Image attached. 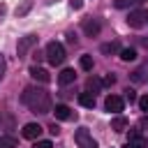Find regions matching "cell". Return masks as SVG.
Masks as SVG:
<instances>
[{"label": "cell", "mask_w": 148, "mask_h": 148, "mask_svg": "<svg viewBox=\"0 0 148 148\" xmlns=\"http://www.w3.org/2000/svg\"><path fill=\"white\" fill-rule=\"evenodd\" d=\"M44 56H46V60H49L51 65H60V62L65 60V46H62L60 42H49Z\"/></svg>", "instance_id": "2"}, {"label": "cell", "mask_w": 148, "mask_h": 148, "mask_svg": "<svg viewBox=\"0 0 148 148\" xmlns=\"http://www.w3.org/2000/svg\"><path fill=\"white\" fill-rule=\"evenodd\" d=\"M5 12H7V7H5V2H0V23H2V18H5Z\"/></svg>", "instance_id": "29"}, {"label": "cell", "mask_w": 148, "mask_h": 148, "mask_svg": "<svg viewBox=\"0 0 148 148\" xmlns=\"http://www.w3.org/2000/svg\"><path fill=\"white\" fill-rule=\"evenodd\" d=\"M146 21H148V12H146Z\"/></svg>", "instance_id": "32"}, {"label": "cell", "mask_w": 148, "mask_h": 148, "mask_svg": "<svg viewBox=\"0 0 148 148\" xmlns=\"http://www.w3.org/2000/svg\"><path fill=\"white\" fill-rule=\"evenodd\" d=\"M67 42L69 44H76V32H67Z\"/></svg>", "instance_id": "27"}, {"label": "cell", "mask_w": 148, "mask_h": 148, "mask_svg": "<svg viewBox=\"0 0 148 148\" xmlns=\"http://www.w3.org/2000/svg\"><path fill=\"white\" fill-rule=\"evenodd\" d=\"M146 146H148L146 136H143L141 132L132 130V132H130V136H127V148H146Z\"/></svg>", "instance_id": "6"}, {"label": "cell", "mask_w": 148, "mask_h": 148, "mask_svg": "<svg viewBox=\"0 0 148 148\" xmlns=\"http://www.w3.org/2000/svg\"><path fill=\"white\" fill-rule=\"evenodd\" d=\"M127 127V118H123V116H116L113 120H111V130L113 132H123Z\"/></svg>", "instance_id": "14"}, {"label": "cell", "mask_w": 148, "mask_h": 148, "mask_svg": "<svg viewBox=\"0 0 148 148\" xmlns=\"http://www.w3.org/2000/svg\"><path fill=\"white\" fill-rule=\"evenodd\" d=\"M143 0H113V5L118 9H125V7H134V5H141Z\"/></svg>", "instance_id": "16"}, {"label": "cell", "mask_w": 148, "mask_h": 148, "mask_svg": "<svg viewBox=\"0 0 148 148\" xmlns=\"http://www.w3.org/2000/svg\"><path fill=\"white\" fill-rule=\"evenodd\" d=\"M125 97H127L130 102H134V99H136V95H134V90H130V88L125 90Z\"/></svg>", "instance_id": "25"}, {"label": "cell", "mask_w": 148, "mask_h": 148, "mask_svg": "<svg viewBox=\"0 0 148 148\" xmlns=\"http://www.w3.org/2000/svg\"><path fill=\"white\" fill-rule=\"evenodd\" d=\"M53 113H56V118H58V120H72V118H74V111H72L67 104H56Z\"/></svg>", "instance_id": "8"}, {"label": "cell", "mask_w": 148, "mask_h": 148, "mask_svg": "<svg viewBox=\"0 0 148 148\" xmlns=\"http://www.w3.org/2000/svg\"><path fill=\"white\" fill-rule=\"evenodd\" d=\"M37 39H39L37 35H25V37H21L18 44H16V56H18V58H25V53L37 44Z\"/></svg>", "instance_id": "3"}, {"label": "cell", "mask_w": 148, "mask_h": 148, "mask_svg": "<svg viewBox=\"0 0 148 148\" xmlns=\"http://www.w3.org/2000/svg\"><path fill=\"white\" fill-rule=\"evenodd\" d=\"M143 46H148V39H143Z\"/></svg>", "instance_id": "30"}, {"label": "cell", "mask_w": 148, "mask_h": 148, "mask_svg": "<svg viewBox=\"0 0 148 148\" xmlns=\"http://www.w3.org/2000/svg\"><path fill=\"white\" fill-rule=\"evenodd\" d=\"M5 69H7V62H5V56H0V81L5 76Z\"/></svg>", "instance_id": "24"}, {"label": "cell", "mask_w": 148, "mask_h": 148, "mask_svg": "<svg viewBox=\"0 0 148 148\" xmlns=\"http://www.w3.org/2000/svg\"><path fill=\"white\" fill-rule=\"evenodd\" d=\"M32 148H53V143L44 139V141H35V146H32Z\"/></svg>", "instance_id": "21"}, {"label": "cell", "mask_w": 148, "mask_h": 148, "mask_svg": "<svg viewBox=\"0 0 148 148\" xmlns=\"http://www.w3.org/2000/svg\"><path fill=\"white\" fill-rule=\"evenodd\" d=\"M74 141L79 143V148H95V141H92V136H90V132H88L86 127L76 130V134H74Z\"/></svg>", "instance_id": "4"}, {"label": "cell", "mask_w": 148, "mask_h": 148, "mask_svg": "<svg viewBox=\"0 0 148 148\" xmlns=\"http://www.w3.org/2000/svg\"><path fill=\"white\" fill-rule=\"evenodd\" d=\"M74 79H76V74H74V69H69V67L58 74V83H60V86H67V83H72Z\"/></svg>", "instance_id": "12"}, {"label": "cell", "mask_w": 148, "mask_h": 148, "mask_svg": "<svg viewBox=\"0 0 148 148\" xmlns=\"http://www.w3.org/2000/svg\"><path fill=\"white\" fill-rule=\"evenodd\" d=\"M0 125H2V111H0Z\"/></svg>", "instance_id": "31"}, {"label": "cell", "mask_w": 148, "mask_h": 148, "mask_svg": "<svg viewBox=\"0 0 148 148\" xmlns=\"http://www.w3.org/2000/svg\"><path fill=\"white\" fill-rule=\"evenodd\" d=\"M79 65H81V69H86V72H90V69H92V56H81V60H79Z\"/></svg>", "instance_id": "17"}, {"label": "cell", "mask_w": 148, "mask_h": 148, "mask_svg": "<svg viewBox=\"0 0 148 148\" xmlns=\"http://www.w3.org/2000/svg\"><path fill=\"white\" fill-rule=\"evenodd\" d=\"M99 30H102V23H99L97 18H86V21H83V32H86L88 37H97Z\"/></svg>", "instance_id": "7"}, {"label": "cell", "mask_w": 148, "mask_h": 148, "mask_svg": "<svg viewBox=\"0 0 148 148\" xmlns=\"http://www.w3.org/2000/svg\"><path fill=\"white\" fill-rule=\"evenodd\" d=\"M30 76L35 79V81H42V83H46L51 76H49V72L44 69V67H37V65H32L30 67Z\"/></svg>", "instance_id": "11"}, {"label": "cell", "mask_w": 148, "mask_h": 148, "mask_svg": "<svg viewBox=\"0 0 148 148\" xmlns=\"http://www.w3.org/2000/svg\"><path fill=\"white\" fill-rule=\"evenodd\" d=\"M120 58H123L125 62H130V60L136 58V51H134V49H123V51H120Z\"/></svg>", "instance_id": "19"}, {"label": "cell", "mask_w": 148, "mask_h": 148, "mask_svg": "<svg viewBox=\"0 0 148 148\" xmlns=\"http://www.w3.org/2000/svg\"><path fill=\"white\" fill-rule=\"evenodd\" d=\"M113 81H116V79L109 74V76H104V81H102V83H104V86H113Z\"/></svg>", "instance_id": "28"}, {"label": "cell", "mask_w": 148, "mask_h": 148, "mask_svg": "<svg viewBox=\"0 0 148 148\" xmlns=\"http://www.w3.org/2000/svg\"><path fill=\"white\" fill-rule=\"evenodd\" d=\"M116 51H120L118 42H109V44H102V53H116Z\"/></svg>", "instance_id": "18"}, {"label": "cell", "mask_w": 148, "mask_h": 148, "mask_svg": "<svg viewBox=\"0 0 148 148\" xmlns=\"http://www.w3.org/2000/svg\"><path fill=\"white\" fill-rule=\"evenodd\" d=\"M127 23H130L132 28H141V25L146 23V12H130Z\"/></svg>", "instance_id": "10"}, {"label": "cell", "mask_w": 148, "mask_h": 148, "mask_svg": "<svg viewBox=\"0 0 148 148\" xmlns=\"http://www.w3.org/2000/svg\"><path fill=\"white\" fill-rule=\"evenodd\" d=\"M79 104L86 106V109H92L95 106V92H81L79 95Z\"/></svg>", "instance_id": "13"}, {"label": "cell", "mask_w": 148, "mask_h": 148, "mask_svg": "<svg viewBox=\"0 0 148 148\" xmlns=\"http://www.w3.org/2000/svg\"><path fill=\"white\" fill-rule=\"evenodd\" d=\"M99 86H102V83H99L97 79H88V88H92V90H99Z\"/></svg>", "instance_id": "22"}, {"label": "cell", "mask_w": 148, "mask_h": 148, "mask_svg": "<svg viewBox=\"0 0 148 148\" xmlns=\"http://www.w3.org/2000/svg\"><path fill=\"white\" fill-rule=\"evenodd\" d=\"M139 106H141V111H148V95H143L139 99Z\"/></svg>", "instance_id": "23"}, {"label": "cell", "mask_w": 148, "mask_h": 148, "mask_svg": "<svg viewBox=\"0 0 148 148\" xmlns=\"http://www.w3.org/2000/svg\"><path fill=\"white\" fill-rule=\"evenodd\" d=\"M81 5H83L81 0H69V7H72V9H81Z\"/></svg>", "instance_id": "26"}, {"label": "cell", "mask_w": 148, "mask_h": 148, "mask_svg": "<svg viewBox=\"0 0 148 148\" xmlns=\"http://www.w3.org/2000/svg\"><path fill=\"white\" fill-rule=\"evenodd\" d=\"M0 148H16V141L12 136H0Z\"/></svg>", "instance_id": "20"}, {"label": "cell", "mask_w": 148, "mask_h": 148, "mask_svg": "<svg viewBox=\"0 0 148 148\" xmlns=\"http://www.w3.org/2000/svg\"><path fill=\"white\" fill-rule=\"evenodd\" d=\"M32 2H35V0H21V5L16 7V16H25V14L32 9Z\"/></svg>", "instance_id": "15"}, {"label": "cell", "mask_w": 148, "mask_h": 148, "mask_svg": "<svg viewBox=\"0 0 148 148\" xmlns=\"http://www.w3.org/2000/svg\"><path fill=\"white\" fill-rule=\"evenodd\" d=\"M21 102L32 113H49L51 111V95L44 88H37V86H28L21 95Z\"/></svg>", "instance_id": "1"}, {"label": "cell", "mask_w": 148, "mask_h": 148, "mask_svg": "<svg viewBox=\"0 0 148 148\" xmlns=\"http://www.w3.org/2000/svg\"><path fill=\"white\" fill-rule=\"evenodd\" d=\"M104 106H106L109 113H120L123 106H125V102H123V97H118V95H109L106 102H104Z\"/></svg>", "instance_id": "5"}, {"label": "cell", "mask_w": 148, "mask_h": 148, "mask_svg": "<svg viewBox=\"0 0 148 148\" xmlns=\"http://www.w3.org/2000/svg\"><path fill=\"white\" fill-rule=\"evenodd\" d=\"M42 132H44V130H42V125H37V123L23 125V136H25V139H39Z\"/></svg>", "instance_id": "9"}]
</instances>
